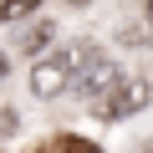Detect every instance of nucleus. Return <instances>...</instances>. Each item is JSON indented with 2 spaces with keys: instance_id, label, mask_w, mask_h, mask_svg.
<instances>
[{
  "instance_id": "obj_1",
  "label": "nucleus",
  "mask_w": 153,
  "mask_h": 153,
  "mask_svg": "<svg viewBox=\"0 0 153 153\" xmlns=\"http://www.w3.org/2000/svg\"><path fill=\"white\" fill-rule=\"evenodd\" d=\"M87 56H92V41H76V46H61V51H41L31 61V92L41 102L71 92V82H76V71H82Z\"/></svg>"
},
{
  "instance_id": "obj_2",
  "label": "nucleus",
  "mask_w": 153,
  "mask_h": 153,
  "mask_svg": "<svg viewBox=\"0 0 153 153\" xmlns=\"http://www.w3.org/2000/svg\"><path fill=\"white\" fill-rule=\"evenodd\" d=\"M148 102H153V82H138V76H123V82H117L112 92H102V97L92 102V112H97L102 123H123V117L143 112Z\"/></svg>"
},
{
  "instance_id": "obj_3",
  "label": "nucleus",
  "mask_w": 153,
  "mask_h": 153,
  "mask_svg": "<svg viewBox=\"0 0 153 153\" xmlns=\"http://www.w3.org/2000/svg\"><path fill=\"white\" fill-rule=\"evenodd\" d=\"M117 82H123L117 61H112L107 51H97V46H92V56L82 61V71H76V82H71V92H76V97H87V102H97V97H102V92H112Z\"/></svg>"
},
{
  "instance_id": "obj_4",
  "label": "nucleus",
  "mask_w": 153,
  "mask_h": 153,
  "mask_svg": "<svg viewBox=\"0 0 153 153\" xmlns=\"http://www.w3.org/2000/svg\"><path fill=\"white\" fill-rule=\"evenodd\" d=\"M41 153H102L97 143H87V138H71V133H61V138H51Z\"/></svg>"
},
{
  "instance_id": "obj_5",
  "label": "nucleus",
  "mask_w": 153,
  "mask_h": 153,
  "mask_svg": "<svg viewBox=\"0 0 153 153\" xmlns=\"http://www.w3.org/2000/svg\"><path fill=\"white\" fill-rule=\"evenodd\" d=\"M51 36H56V31L41 21V26H31V31L21 36V51H31V56H36V51H46V46H51Z\"/></svg>"
},
{
  "instance_id": "obj_6",
  "label": "nucleus",
  "mask_w": 153,
  "mask_h": 153,
  "mask_svg": "<svg viewBox=\"0 0 153 153\" xmlns=\"http://www.w3.org/2000/svg\"><path fill=\"white\" fill-rule=\"evenodd\" d=\"M41 10V0H0V21H26Z\"/></svg>"
},
{
  "instance_id": "obj_7",
  "label": "nucleus",
  "mask_w": 153,
  "mask_h": 153,
  "mask_svg": "<svg viewBox=\"0 0 153 153\" xmlns=\"http://www.w3.org/2000/svg\"><path fill=\"white\" fill-rule=\"evenodd\" d=\"M5 71H10V61H5V51H0V82H5Z\"/></svg>"
},
{
  "instance_id": "obj_8",
  "label": "nucleus",
  "mask_w": 153,
  "mask_h": 153,
  "mask_svg": "<svg viewBox=\"0 0 153 153\" xmlns=\"http://www.w3.org/2000/svg\"><path fill=\"white\" fill-rule=\"evenodd\" d=\"M133 153H153V138H148V143H138V148H133Z\"/></svg>"
},
{
  "instance_id": "obj_9",
  "label": "nucleus",
  "mask_w": 153,
  "mask_h": 153,
  "mask_svg": "<svg viewBox=\"0 0 153 153\" xmlns=\"http://www.w3.org/2000/svg\"><path fill=\"white\" fill-rule=\"evenodd\" d=\"M143 16H148V26H153V0H148V5H143Z\"/></svg>"
}]
</instances>
